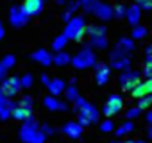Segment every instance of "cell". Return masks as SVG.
I'll list each match as a JSON object with an SVG mask.
<instances>
[{
  "label": "cell",
  "instance_id": "obj_1",
  "mask_svg": "<svg viewBox=\"0 0 152 143\" xmlns=\"http://www.w3.org/2000/svg\"><path fill=\"white\" fill-rule=\"evenodd\" d=\"M45 138L47 136L41 132V129L38 127V122L32 116L23 122L20 129V139L23 143H45Z\"/></svg>",
  "mask_w": 152,
  "mask_h": 143
},
{
  "label": "cell",
  "instance_id": "obj_2",
  "mask_svg": "<svg viewBox=\"0 0 152 143\" xmlns=\"http://www.w3.org/2000/svg\"><path fill=\"white\" fill-rule=\"evenodd\" d=\"M86 20L84 16H72L70 22H66V27H64V36L72 41H81L84 36H86Z\"/></svg>",
  "mask_w": 152,
  "mask_h": 143
},
{
  "label": "cell",
  "instance_id": "obj_3",
  "mask_svg": "<svg viewBox=\"0 0 152 143\" xmlns=\"http://www.w3.org/2000/svg\"><path fill=\"white\" fill-rule=\"evenodd\" d=\"M95 64H97V57H95L93 50L88 45L72 57V66L75 70H86V68H91Z\"/></svg>",
  "mask_w": 152,
  "mask_h": 143
},
{
  "label": "cell",
  "instance_id": "obj_4",
  "mask_svg": "<svg viewBox=\"0 0 152 143\" xmlns=\"http://www.w3.org/2000/svg\"><path fill=\"white\" fill-rule=\"evenodd\" d=\"M77 122L83 125V127H88V125H93L95 122H99V109L95 106H91L90 102H84L83 106L77 107Z\"/></svg>",
  "mask_w": 152,
  "mask_h": 143
},
{
  "label": "cell",
  "instance_id": "obj_5",
  "mask_svg": "<svg viewBox=\"0 0 152 143\" xmlns=\"http://www.w3.org/2000/svg\"><path fill=\"white\" fill-rule=\"evenodd\" d=\"M109 63H111L113 68L124 72V70H127L131 66V54H127V52H124L120 48H115L111 52V55H109Z\"/></svg>",
  "mask_w": 152,
  "mask_h": 143
},
{
  "label": "cell",
  "instance_id": "obj_6",
  "mask_svg": "<svg viewBox=\"0 0 152 143\" xmlns=\"http://www.w3.org/2000/svg\"><path fill=\"white\" fill-rule=\"evenodd\" d=\"M140 72L138 70H124L122 74H120V86H122V90L124 91H132V88L140 82Z\"/></svg>",
  "mask_w": 152,
  "mask_h": 143
},
{
  "label": "cell",
  "instance_id": "obj_7",
  "mask_svg": "<svg viewBox=\"0 0 152 143\" xmlns=\"http://www.w3.org/2000/svg\"><path fill=\"white\" fill-rule=\"evenodd\" d=\"M122 107H124V98L118 95V93H115V95H109V98H107V102L104 104V109H102V113H104V116H116L120 111H122Z\"/></svg>",
  "mask_w": 152,
  "mask_h": 143
},
{
  "label": "cell",
  "instance_id": "obj_8",
  "mask_svg": "<svg viewBox=\"0 0 152 143\" xmlns=\"http://www.w3.org/2000/svg\"><path fill=\"white\" fill-rule=\"evenodd\" d=\"M2 93L7 97V98H13L15 95L20 93L22 86H20V77H6L2 81V86H0Z\"/></svg>",
  "mask_w": 152,
  "mask_h": 143
},
{
  "label": "cell",
  "instance_id": "obj_9",
  "mask_svg": "<svg viewBox=\"0 0 152 143\" xmlns=\"http://www.w3.org/2000/svg\"><path fill=\"white\" fill-rule=\"evenodd\" d=\"M29 20H31V18L25 15V11H23L22 6H13V7L9 9V23H11L13 27H23Z\"/></svg>",
  "mask_w": 152,
  "mask_h": 143
},
{
  "label": "cell",
  "instance_id": "obj_10",
  "mask_svg": "<svg viewBox=\"0 0 152 143\" xmlns=\"http://www.w3.org/2000/svg\"><path fill=\"white\" fill-rule=\"evenodd\" d=\"M111 79V70H109V64L106 63H97L95 64V82L99 86H104L106 82H109Z\"/></svg>",
  "mask_w": 152,
  "mask_h": 143
},
{
  "label": "cell",
  "instance_id": "obj_11",
  "mask_svg": "<svg viewBox=\"0 0 152 143\" xmlns=\"http://www.w3.org/2000/svg\"><path fill=\"white\" fill-rule=\"evenodd\" d=\"M23 11H25V15L29 16V18H32V16H38L41 11H43V7H45V0H23Z\"/></svg>",
  "mask_w": 152,
  "mask_h": 143
},
{
  "label": "cell",
  "instance_id": "obj_12",
  "mask_svg": "<svg viewBox=\"0 0 152 143\" xmlns=\"http://www.w3.org/2000/svg\"><path fill=\"white\" fill-rule=\"evenodd\" d=\"M83 131H84V127H83L79 122H66V123L63 125V132H64L68 138H72V139L81 138V136H83Z\"/></svg>",
  "mask_w": 152,
  "mask_h": 143
},
{
  "label": "cell",
  "instance_id": "obj_13",
  "mask_svg": "<svg viewBox=\"0 0 152 143\" xmlns=\"http://www.w3.org/2000/svg\"><path fill=\"white\" fill-rule=\"evenodd\" d=\"M93 15H95L99 20H102V22H107V20L115 18V16H113V6H109V4H106V2H99V6L95 7Z\"/></svg>",
  "mask_w": 152,
  "mask_h": 143
},
{
  "label": "cell",
  "instance_id": "obj_14",
  "mask_svg": "<svg viewBox=\"0 0 152 143\" xmlns=\"http://www.w3.org/2000/svg\"><path fill=\"white\" fill-rule=\"evenodd\" d=\"M140 18H141V7L138 4H132V6H127V13H125V20L134 27L140 23Z\"/></svg>",
  "mask_w": 152,
  "mask_h": 143
},
{
  "label": "cell",
  "instance_id": "obj_15",
  "mask_svg": "<svg viewBox=\"0 0 152 143\" xmlns=\"http://www.w3.org/2000/svg\"><path fill=\"white\" fill-rule=\"evenodd\" d=\"M43 104H45V107H47V109H50V111H68V106H66V102H61V100H57L54 95H48V97H45V98H43Z\"/></svg>",
  "mask_w": 152,
  "mask_h": 143
},
{
  "label": "cell",
  "instance_id": "obj_16",
  "mask_svg": "<svg viewBox=\"0 0 152 143\" xmlns=\"http://www.w3.org/2000/svg\"><path fill=\"white\" fill-rule=\"evenodd\" d=\"M16 64V57L15 55H6L2 61H0V81H4L9 74V70Z\"/></svg>",
  "mask_w": 152,
  "mask_h": 143
},
{
  "label": "cell",
  "instance_id": "obj_17",
  "mask_svg": "<svg viewBox=\"0 0 152 143\" xmlns=\"http://www.w3.org/2000/svg\"><path fill=\"white\" fill-rule=\"evenodd\" d=\"M32 59L36 61V63H39V64H43V66H50L52 63H54V57L48 54V50H45V48H39V50H36L34 54H32Z\"/></svg>",
  "mask_w": 152,
  "mask_h": 143
},
{
  "label": "cell",
  "instance_id": "obj_18",
  "mask_svg": "<svg viewBox=\"0 0 152 143\" xmlns=\"http://www.w3.org/2000/svg\"><path fill=\"white\" fill-rule=\"evenodd\" d=\"M32 116V107H25V106H20L16 104V107L13 109V118L15 120H20V122H25Z\"/></svg>",
  "mask_w": 152,
  "mask_h": 143
},
{
  "label": "cell",
  "instance_id": "obj_19",
  "mask_svg": "<svg viewBox=\"0 0 152 143\" xmlns=\"http://www.w3.org/2000/svg\"><path fill=\"white\" fill-rule=\"evenodd\" d=\"M88 47L90 48H95V50H104L107 47V38L106 36H90Z\"/></svg>",
  "mask_w": 152,
  "mask_h": 143
},
{
  "label": "cell",
  "instance_id": "obj_20",
  "mask_svg": "<svg viewBox=\"0 0 152 143\" xmlns=\"http://www.w3.org/2000/svg\"><path fill=\"white\" fill-rule=\"evenodd\" d=\"M47 88H48V91H50V95H54V97H57V95H61V93L64 91V88H66V84H64V81H63V79H52V81H50V84H48Z\"/></svg>",
  "mask_w": 152,
  "mask_h": 143
},
{
  "label": "cell",
  "instance_id": "obj_21",
  "mask_svg": "<svg viewBox=\"0 0 152 143\" xmlns=\"http://www.w3.org/2000/svg\"><path fill=\"white\" fill-rule=\"evenodd\" d=\"M131 93H132V97H134V98H141V97H145V95H148V93H152V91H150V88H148L147 81H145V82H141V81H140V82L132 88V91H131Z\"/></svg>",
  "mask_w": 152,
  "mask_h": 143
},
{
  "label": "cell",
  "instance_id": "obj_22",
  "mask_svg": "<svg viewBox=\"0 0 152 143\" xmlns=\"http://www.w3.org/2000/svg\"><path fill=\"white\" fill-rule=\"evenodd\" d=\"M15 107H16V104L11 98H7L4 106H0V120H7L9 116H13V109Z\"/></svg>",
  "mask_w": 152,
  "mask_h": 143
},
{
  "label": "cell",
  "instance_id": "obj_23",
  "mask_svg": "<svg viewBox=\"0 0 152 143\" xmlns=\"http://www.w3.org/2000/svg\"><path fill=\"white\" fill-rule=\"evenodd\" d=\"M64 93H66V100H68V102H73L75 98H77V97H79L77 81L72 79V81H70V86H66V88H64Z\"/></svg>",
  "mask_w": 152,
  "mask_h": 143
},
{
  "label": "cell",
  "instance_id": "obj_24",
  "mask_svg": "<svg viewBox=\"0 0 152 143\" xmlns=\"http://www.w3.org/2000/svg\"><path fill=\"white\" fill-rule=\"evenodd\" d=\"M116 48H120V50L131 54V52H134V48H136V47H134V39H132V38H120L118 43H116Z\"/></svg>",
  "mask_w": 152,
  "mask_h": 143
},
{
  "label": "cell",
  "instance_id": "obj_25",
  "mask_svg": "<svg viewBox=\"0 0 152 143\" xmlns=\"http://www.w3.org/2000/svg\"><path fill=\"white\" fill-rule=\"evenodd\" d=\"M70 63H72V57H70V54L64 52V50H61V52H57V54L54 55V64H56V66H66V64H70Z\"/></svg>",
  "mask_w": 152,
  "mask_h": 143
},
{
  "label": "cell",
  "instance_id": "obj_26",
  "mask_svg": "<svg viewBox=\"0 0 152 143\" xmlns=\"http://www.w3.org/2000/svg\"><path fill=\"white\" fill-rule=\"evenodd\" d=\"M99 2H100V0H79L83 11L88 13V15H93V11H95V7L99 6Z\"/></svg>",
  "mask_w": 152,
  "mask_h": 143
},
{
  "label": "cell",
  "instance_id": "obj_27",
  "mask_svg": "<svg viewBox=\"0 0 152 143\" xmlns=\"http://www.w3.org/2000/svg\"><path fill=\"white\" fill-rule=\"evenodd\" d=\"M86 34L88 36H106V27L104 25H88Z\"/></svg>",
  "mask_w": 152,
  "mask_h": 143
},
{
  "label": "cell",
  "instance_id": "obj_28",
  "mask_svg": "<svg viewBox=\"0 0 152 143\" xmlns=\"http://www.w3.org/2000/svg\"><path fill=\"white\" fill-rule=\"evenodd\" d=\"M148 34V31H147V27H143V25H134L132 27V32H131V36H132V39H143L145 36Z\"/></svg>",
  "mask_w": 152,
  "mask_h": 143
},
{
  "label": "cell",
  "instance_id": "obj_29",
  "mask_svg": "<svg viewBox=\"0 0 152 143\" xmlns=\"http://www.w3.org/2000/svg\"><path fill=\"white\" fill-rule=\"evenodd\" d=\"M66 43H68V38H66L64 34H61V36H57V38L52 41V48H54L56 52H61V50H64Z\"/></svg>",
  "mask_w": 152,
  "mask_h": 143
},
{
  "label": "cell",
  "instance_id": "obj_30",
  "mask_svg": "<svg viewBox=\"0 0 152 143\" xmlns=\"http://www.w3.org/2000/svg\"><path fill=\"white\" fill-rule=\"evenodd\" d=\"M134 131V123L131 122V120H127V122H124L115 132H116V136H125V134H129V132H132Z\"/></svg>",
  "mask_w": 152,
  "mask_h": 143
},
{
  "label": "cell",
  "instance_id": "obj_31",
  "mask_svg": "<svg viewBox=\"0 0 152 143\" xmlns=\"http://www.w3.org/2000/svg\"><path fill=\"white\" fill-rule=\"evenodd\" d=\"M138 107H140L141 111L150 109V107H152V93H148V95H145V97L138 98Z\"/></svg>",
  "mask_w": 152,
  "mask_h": 143
},
{
  "label": "cell",
  "instance_id": "obj_32",
  "mask_svg": "<svg viewBox=\"0 0 152 143\" xmlns=\"http://www.w3.org/2000/svg\"><path fill=\"white\" fill-rule=\"evenodd\" d=\"M32 82H34V79H32L31 74H23V75L20 77V86H22V90H29V88H32Z\"/></svg>",
  "mask_w": 152,
  "mask_h": 143
},
{
  "label": "cell",
  "instance_id": "obj_33",
  "mask_svg": "<svg viewBox=\"0 0 152 143\" xmlns=\"http://www.w3.org/2000/svg\"><path fill=\"white\" fill-rule=\"evenodd\" d=\"M125 13H127V6H124V4H115L113 6V16L115 18H124Z\"/></svg>",
  "mask_w": 152,
  "mask_h": 143
},
{
  "label": "cell",
  "instance_id": "obj_34",
  "mask_svg": "<svg viewBox=\"0 0 152 143\" xmlns=\"http://www.w3.org/2000/svg\"><path fill=\"white\" fill-rule=\"evenodd\" d=\"M141 74H143L147 79H152V59H150V57L145 59V63H143V72H141Z\"/></svg>",
  "mask_w": 152,
  "mask_h": 143
},
{
  "label": "cell",
  "instance_id": "obj_35",
  "mask_svg": "<svg viewBox=\"0 0 152 143\" xmlns=\"http://www.w3.org/2000/svg\"><path fill=\"white\" fill-rule=\"evenodd\" d=\"M81 7V4H79V0H72V2H66V11L70 13V15H73V13H77V9Z\"/></svg>",
  "mask_w": 152,
  "mask_h": 143
},
{
  "label": "cell",
  "instance_id": "obj_36",
  "mask_svg": "<svg viewBox=\"0 0 152 143\" xmlns=\"http://www.w3.org/2000/svg\"><path fill=\"white\" fill-rule=\"evenodd\" d=\"M141 115V109L136 106V107H131V109H127V113H125V116H127V120H132V118H138Z\"/></svg>",
  "mask_w": 152,
  "mask_h": 143
},
{
  "label": "cell",
  "instance_id": "obj_37",
  "mask_svg": "<svg viewBox=\"0 0 152 143\" xmlns=\"http://www.w3.org/2000/svg\"><path fill=\"white\" fill-rule=\"evenodd\" d=\"M100 131L102 132H111V131H115V125H113V122L107 118V120H104L102 123H100Z\"/></svg>",
  "mask_w": 152,
  "mask_h": 143
},
{
  "label": "cell",
  "instance_id": "obj_38",
  "mask_svg": "<svg viewBox=\"0 0 152 143\" xmlns=\"http://www.w3.org/2000/svg\"><path fill=\"white\" fill-rule=\"evenodd\" d=\"M141 11H152V0H141V2H136Z\"/></svg>",
  "mask_w": 152,
  "mask_h": 143
},
{
  "label": "cell",
  "instance_id": "obj_39",
  "mask_svg": "<svg viewBox=\"0 0 152 143\" xmlns=\"http://www.w3.org/2000/svg\"><path fill=\"white\" fill-rule=\"evenodd\" d=\"M39 129H41V132H43L45 136H52V134L56 132V131H54V127H52V125H48V123H43Z\"/></svg>",
  "mask_w": 152,
  "mask_h": 143
},
{
  "label": "cell",
  "instance_id": "obj_40",
  "mask_svg": "<svg viewBox=\"0 0 152 143\" xmlns=\"http://www.w3.org/2000/svg\"><path fill=\"white\" fill-rule=\"evenodd\" d=\"M20 106H25V107H32V104H34V98L32 97H23L20 102H18Z\"/></svg>",
  "mask_w": 152,
  "mask_h": 143
},
{
  "label": "cell",
  "instance_id": "obj_41",
  "mask_svg": "<svg viewBox=\"0 0 152 143\" xmlns=\"http://www.w3.org/2000/svg\"><path fill=\"white\" fill-rule=\"evenodd\" d=\"M50 81H52V79H50V77H48L47 74H43V75H41V84H45V86H48V84H50Z\"/></svg>",
  "mask_w": 152,
  "mask_h": 143
},
{
  "label": "cell",
  "instance_id": "obj_42",
  "mask_svg": "<svg viewBox=\"0 0 152 143\" xmlns=\"http://www.w3.org/2000/svg\"><path fill=\"white\" fill-rule=\"evenodd\" d=\"M72 16H73V15H70L68 11H64V13L61 15V18H63V22H70V20H72Z\"/></svg>",
  "mask_w": 152,
  "mask_h": 143
},
{
  "label": "cell",
  "instance_id": "obj_43",
  "mask_svg": "<svg viewBox=\"0 0 152 143\" xmlns=\"http://www.w3.org/2000/svg\"><path fill=\"white\" fill-rule=\"evenodd\" d=\"M145 54H147V57H150V59H152V43H150V45H147Z\"/></svg>",
  "mask_w": 152,
  "mask_h": 143
},
{
  "label": "cell",
  "instance_id": "obj_44",
  "mask_svg": "<svg viewBox=\"0 0 152 143\" xmlns=\"http://www.w3.org/2000/svg\"><path fill=\"white\" fill-rule=\"evenodd\" d=\"M6 100H7V97L2 93V90H0V106H4V104H6Z\"/></svg>",
  "mask_w": 152,
  "mask_h": 143
},
{
  "label": "cell",
  "instance_id": "obj_45",
  "mask_svg": "<svg viewBox=\"0 0 152 143\" xmlns=\"http://www.w3.org/2000/svg\"><path fill=\"white\" fill-rule=\"evenodd\" d=\"M147 122H148V123L152 125V107H150V111L147 113Z\"/></svg>",
  "mask_w": 152,
  "mask_h": 143
},
{
  "label": "cell",
  "instance_id": "obj_46",
  "mask_svg": "<svg viewBox=\"0 0 152 143\" xmlns=\"http://www.w3.org/2000/svg\"><path fill=\"white\" fill-rule=\"evenodd\" d=\"M4 38V25H2V22H0V39Z\"/></svg>",
  "mask_w": 152,
  "mask_h": 143
},
{
  "label": "cell",
  "instance_id": "obj_47",
  "mask_svg": "<svg viewBox=\"0 0 152 143\" xmlns=\"http://www.w3.org/2000/svg\"><path fill=\"white\" fill-rule=\"evenodd\" d=\"M131 143H147V141H143V139H131Z\"/></svg>",
  "mask_w": 152,
  "mask_h": 143
},
{
  "label": "cell",
  "instance_id": "obj_48",
  "mask_svg": "<svg viewBox=\"0 0 152 143\" xmlns=\"http://www.w3.org/2000/svg\"><path fill=\"white\" fill-rule=\"evenodd\" d=\"M147 134H148V138H150V139H152V125H150V127H148V132H147Z\"/></svg>",
  "mask_w": 152,
  "mask_h": 143
},
{
  "label": "cell",
  "instance_id": "obj_49",
  "mask_svg": "<svg viewBox=\"0 0 152 143\" xmlns=\"http://www.w3.org/2000/svg\"><path fill=\"white\" fill-rule=\"evenodd\" d=\"M56 4H59V6H63V4H66V0H56Z\"/></svg>",
  "mask_w": 152,
  "mask_h": 143
},
{
  "label": "cell",
  "instance_id": "obj_50",
  "mask_svg": "<svg viewBox=\"0 0 152 143\" xmlns=\"http://www.w3.org/2000/svg\"><path fill=\"white\" fill-rule=\"evenodd\" d=\"M134 2H141V0H134Z\"/></svg>",
  "mask_w": 152,
  "mask_h": 143
}]
</instances>
